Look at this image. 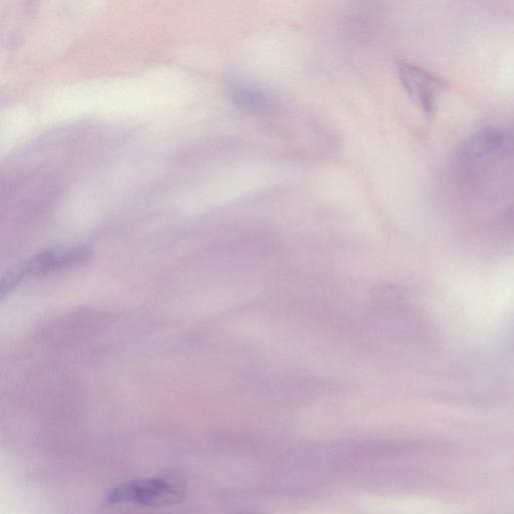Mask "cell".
Instances as JSON below:
<instances>
[{
  "mask_svg": "<svg viewBox=\"0 0 514 514\" xmlns=\"http://www.w3.org/2000/svg\"><path fill=\"white\" fill-rule=\"evenodd\" d=\"M92 251L86 247H63L39 253L24 265L11 270L2 281V295L10 293L26 279L40 278L76 268L88 260Z\"/></svg>",
  "mask_w": 514,
  "mask_h": 514,
  "instance_id": "cell-1",
  "label": "cell"
},
{
  "mask_svg": "<svg viewBox=\"0 0 514 514\" xmlns=\"http://www.w3.org/2000/svg\"><path fill=\"white\" fill-rule=\"evenodd\" d=\"M185 488L179 481L164 478H141L114 487L105 497L106 505L132 502L148 507H165L180 503Z\"/></svg>",
  "mask_w": 514,
  "mask_h": 514,
  "instance_id": "cell-2",
  "label": "cell"
},
{
  "mask_svg": "<svg viewBox=\"0 0 514 514\" xmlns=\"http://www.w3.org/2000/svg\"><path fill=\"white\" fill-rule=\"evenodd\" d=\"M398 75L407 95L428 117H432L447 83L435 74L408 62L397 64Z\"/></svg>",
  "mask_w": 514,
  "mask_h": 514,
  "instance_id": "cell-3",
  "label": "cell"
},
{
  "mask_svg": "<svg viewBox=\"0 0 514 514\" xmlns=\"http://www.w3.org/2000/svg\"><path fill=\"white\" fill-rule=\"evenodd\" d=\"M514 146V136L498 127L487 126L468 135L461 143L458 155L465 162L504 153Z\"/></svg>",
  "mask_w": 514,
  "mask_h": 514,
  "instance_id": "cell-4",
  "label": "cell"
},
{
  "mask_svg": "<svg viewBox=\"0 0 514 514\" xmlns=\"http://www.w3.org/2000/svg\"><path fill=\"white\" fill-rule=\"evenodd\" d=\"M237 514H260V513H252V512H250V513H237Z\"/></svg>",
  "mask_w": 514,
  "mask_h": 514,
  "instance_id": "cell-5",
  "label": "cell"
}]
</instances>
